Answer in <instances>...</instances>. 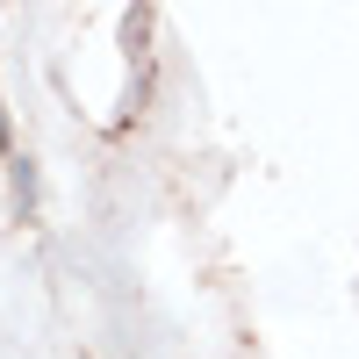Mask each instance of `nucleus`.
I'll return each instance as SVG.
<instances>
[{"instance_id": "1", "label": "nucleus", "mask_w": 359, "mask_h": 359, "mask_svg": "<svg viewBox=\"0 0 359 359\" xmlns=\"http://www.w3.org/2000/svg\"><path fill=\"white\" fill-rule=\"evenodd\" d=\"M15 201H22V216L36 208V172H29V158H15Z\"/></svg>"}, {"instance_id": "2", "label": "nucleus", "mask_w": 359, "mask_h": 359, "mask_svg": "<svg viewBox=\"0 0 359 359\" xmlns=\"http://www.w3.org/2000/svg\"><path fill=\"white\" fill-rule=\"evenodd\" d=\"M0 144H8V108H0Z\"/></svg>"}]
</instances>
